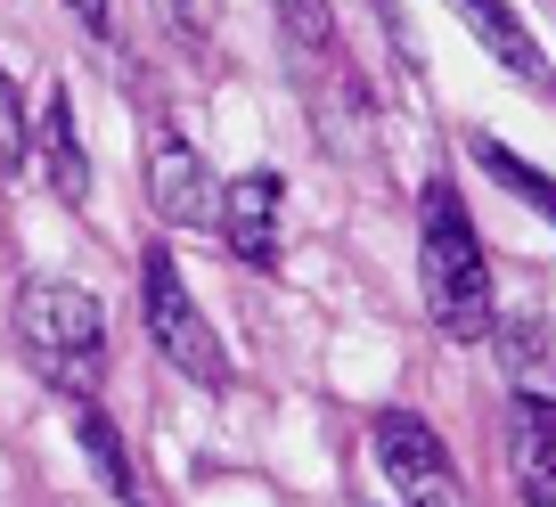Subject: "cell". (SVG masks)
<instances>
[{
    "mask_svg": "<svg viewBox=\"0 0 556 507\" xmlns=\"http://www.w3.org/2000/svg\"><path fill=\"white\" fill-rule=\"evenodd\" d=\"M270 9H278V25H287L295 41H312V50H328V41H336L328 0H270Z\"/></svg>",
    "mask_w": 556,
    "mask_h": 507,
    "instance_id": "13",
    "label": "cell"
},
{
    "mask_svg": "<svg viewBox=\"0 0 556 507\" xmlns=\"http://www.w3.org/2000/svg\"><path fill=\"white\" fill-rule=\"evenodd\" d=\"M475 164H483V173L500 180V189H516L523 205H532L540 221L556 229V180H548V173H532V164H523V156H516V148H507V140H491V131H483V140H475Z\"/></svg>",
    "mask_w": 556,
    "mask_h": 507,
    "instance_id": "10",
    "label": "cell"
},
{
    "mask_svg": "<svg viewBox=\"0 0 556 507\" xmlns=\"http://www.w3.org/2000/svg\"><path fill=\"white\" fill-rule=\"evenodd\" d=\"M25 156H34V123H25V99L0 66V173H25Z\"/></svg>",
    "mask_w": 556,
    "mask_h": 507,
    "instance_id": "12",
    "label": "cell"
},
{
    "mask_svg": "<svg viewBox=\"0 0 556 507\" xmlns=\"http://www.w3.org/2000/svg\"><path fill=\"white\" fill-rule=\"evenodd\" d=\"M368 442H377V467H384V483H393V499H409V507H451L458 499V467H451V451H442V434L426 418L377 409Z\"/></svg>",
    "mask_w": 556,
    "mask_h": 507,
    "instance_id": "4",
    "label": "cell"
},
{
    "mask_svg": "<svg viewBox=\"0 0 556 507\" xmlns=\"http://www.w3.org/2000/svg\"><path fill=\"white\" fill-rule=\"evenodd\" d=\"M34 148H41V173H50L58 205H90V156H83V131H74V99H66V90H50Z\"/></svg>",
    "mask_w": 556,
    "mask_h": 507,
    "instance_id": "8",
    "label": "cell"
},
{
    "mask_svg": "<svg viewBox=\"0 0 556 507\" xmlns=\"http://www.w3.org/2000/svg\"><path fill=\"white\" fill-rule=\"evenodd\" d=\"M417 287H426V312L451 344H483L500 328V295H491V263L483 238L467 221V197L451 180H426L417 189Z\"/></svg>",
    "mask_w": 556,
    "mask_h": 507,
    "instance_id": "1",
    "label": "cell"
},
{
    "mask_svg": "<svg viewBox=\"0 0 556 507\" xmlns=\"http://www.w3.org/2000/svg\"><path fill=\"white\" fill-rule=\"evenodd\" d=\"M451 9L467 17V34L483 41L516 83H540V74H548V66H540V50H532V34H523V17L507 9V0H451Z\"/></svg>",
    "mask_w": 556,
    "mask_h": 507,
    "instance_id": "9",
    "label": "cell"
},
{
    "mask_svg": "<svg viewBox=\"0 0 556 507\" xmlns=\"http://www.w3.org/2000/svg\"><path fill=\"white\" fill-rule=\"evenodd\" d=\"M278 205H287V189H278V173H238L222 180V245L238 254L245 270H278Z\"/></svg>",
    "mask_w": 556,
    "mask_h": 507,
    "instance_id": "6",
    "label": "cell"
},
{
    "mask_svg": "<svg viewBox=\"0 0 556 507\" xmlns=\"http://www.w3.org/2000/svg\"><path fill=\"white\" fill-rule=\"evenodd\" d=\"M74 434H83V451H90V467H99V483L115 491V499H139V474H131V458H123V442H115V426H106L99 402H74Z\"/></svg>",
    "mask_w": 556,
    "mask_h": 507,
    "instance_id": "11",
    "label": "cell"
},
{
    "mask_svg": "<svg viewBox=\"0 0 556 507\" xmlns=\"http://www.w3.org/2000/svg\"><path fill=\"white\" fill-rule=\"evenodd\" d=\"M66 9L90 25V34H106V25H115V9H106V0H66Z\"/></svg>",
    "mask_w": 556,
    "mask_h": 507,
    "instance_id": "14",
    "label": "cell"
},
{
    "mask_svg": "<svg viewBox=\"0 0 556 507\" xmlns=\"http://www.w3.org/2000/svg\"><path fill=\"white\" fill-rule=\"evenodd\" d=\"M17 344L66 402H99L106 385V312L74 279H25L17 287Z\"/></svg>",
    "mask_w": 556,
    "mask_h": 507,
    "instance_id": "2",
    "label": "cell"
},
{
    "mask_svg": "<svg viewBox=\"0 0 556 507\" xmlns=\"http://www.w3.org/2000/svg\"><path fill=\"white\" fill-rule=\"evenodd\" d=\"M507 451H516V491L532 507H556V393H516Z\"/></svg>",
    "mask_w": 556,
    "mask_h": 507,
    "instance_id": "7",
    "label": "cell"
},
{
    "mask_svg": "<svg viewBox=\"0 0 556 507\" xmlns=\"http://www.w3.org/2000/svg\"><path fill=\"white\" fill-rule=\"evenodd\" d=\"M164 9H173V17H180V9H189V0H164Z\"/></svg>",
    "mask_w": 556,
    "mask_h": 507,
    "instance_id": "15",
    "label": "cell"
},
{
    "mask_svg": "<svg viewBox=\"0 0 556 507\" xmlns=\"http://www.w3.org/2000/svg\"><path fill=\"white\" fill-rule=\"evenodd\" d=\"M139 319H148L156 352L180 368V377H197L205 393L229 385V352H222V335H213V319L197 312V295L180 287L173 245H148V263H139Z\"/></svg>",
    "mask_w": 556,
    "mask_h": 507,
    "instance_id": "3",
    "label": "cell"
},
{
    "mask_svg": "<svg viewBox=\"0 0 556 507\" xmlns=\"http://www.w3.org/2000/svg\"><path fill=\"white\" fill-rule=\"evenodd\" d=\"M148 197H156V221H173V229H213L222 221V180L197 156V140H180V131H164L156 156H148Z\"/></svg>",
    "mask_w": 556,
    "mask_h": 507,
    "instance_id": "5",
    "label": "cell"
}]
</instances>
